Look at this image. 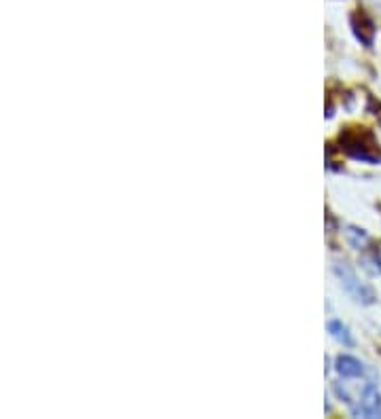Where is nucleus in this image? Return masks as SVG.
Segmentation results:
<instances>
[{
  "instance_id": "f257e3e1",
  "label": "nucleus",
  "mask_w": 381,
  "mask_h": 419,
  "mask_svg": "<svg viewBox=\"0 0 381 419\" xmlns=\"http://www.w3.org/2000/svg\"><path fill=\"white\" fill-rule=\"evenodd\" d=\"M335 269H337V273H339L341 279H343V286L356 297V301H364V303H371V301H373V295H371L366 288H362L360 282H356V277H354L352 271H348L346 267H343V269H341V267H335Z\"/></svg>"
},
{
  "instance_id": "f03ea898",
  "label": "nucleus",
  "mask_w": 381,
  "mask_h": 419,
  "mask_svg": "<svg viewBox=\"0 0 381 419\" xmlns=\"http://www.w3.org/2000/svg\"><path fill=\"white\" fill-rule=\"evenodd\" d=\"M356 413L366 415V417H377L381 415V402H379V394L373 386H366L364 390V402L360 409H356Z\"/></svg>"
},
{
  "instance_id": "7ed1b4c3",
  "label": "nucleus",
  "mask_w": 381,
  "mask_h": 419,
  "mask_svg": "<svg viewBox=\"0 0 381 419\" xmlns=\"http://www.w3.org/2000/svg\"><path fill=\"white\" fill-rule=\"evenodd\" d=\"M337 370L341 372L343 377H360L362 375V366L356 358L350 356H341L337 360Z\"/></svg>"
},
{
  "instance_id": "20e7f679",
  "label": "nucleus",
  "mask_w": 381,
  "mask_h": 419,
  "mask_svg": "<svg viewBox=\"0 0 381 419\" xmlns=\"http://www.w3.org/2000/svg\"><path fill=\"white\" fill-rule=\"evenodd\" d=\"M328 331L332 333V337H335V339L343 341L346 345H352V337H350L348 329H346L341 322H330V324H328Z\"/></svg>"
}]
</instances>
